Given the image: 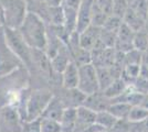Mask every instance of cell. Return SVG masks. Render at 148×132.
<instances>
[{
    "mask_svg": "<svg viewBox=\"0 0 148 132\" xmlns=\"http://www.w3.org/2000/svg\"><path fill=\"white\" fill-rule=\"evenodd\" d=\"M29 87L30 73L25 66L12 72L11 74L0 77V107H17L23 91Z\"/></svg>",
    "mask_w": 148,
    "mask_h": 132,
    "instance_id": "cell-1",
    "label": "cell"
},
{
    "mask_svg": "<svg viewBox=\"0 0 148 132\" xmlns=\"http://www.w3.org/2000/svg\"><path fill=\"white\" fill-rule=\"evenodd\" d=\"M18 31L31 49L45 50L48 41V25L37 14L28 12Z\"/></svg>",
    "mask_w": 148,
    "mask_h": 132,
    "instance_id": "cell-2",
    "label": "cell"
},
{
    "mask_svg": "<svg viewBox=\"0 0 148 132\" xmlns=\"http://www.w3.org/2000/svg\"><path fill=\"white\" fill-rule=\"evenodd\" d=\"M3 12V26L18 30L28 14L27 0H1Z\"/></svg>",
    "mask_w": 148,
    "mask_h": 132,
    "instance_id": "cell-3",
    "label": "cell"
},
{
    "mask_svg": "<svg viewBox=\"0 0 148 132\" xmlns=\"http://www.w3.org/2000/svg\"><path fill=\"white\" fill-rule=\"evenodd\" d=\"M3 30H5V37L9 47L19 57L23 66L30 73L31 67H32V49L25 43V41L21 37L18 30L9 29L6 26H3Z\"/></svg>",
    "mask_w": 148,
    "mask_h": 132,
    "instance_id": "cell-4",
    "label": "cell"
},
{
    "mask_svg": "<svg viewBox=\"0 0 148 132\" xmlns=\"http://www.w3.org/2000/svg\"><path fill=\"white\" fill-rule=\"evenodd\" d=\"M22 66V62L7 43L3 26H0V77L11 74Z\"/></svg>",
    "mask_w": 148,
    "mask_h": 132,
    "instance_id": "cell-5",
    "label": "cell"
},
{
    "mask_svg": "<svg viewBox=\"0 0 148 132\" xmlns=\"http://www.w3.org/2000/svg\"><path fill=\"white\" fill-rule=\"evenodd\" d=\"M77 89H80L83 94L92 95L99 90V79L96 67L92 63L84 64L79 66V84Z\"/></svg>",
    "mask_w": 148,
    "mask_h": 132,
    "instance_id": "cell-6",
    "label": "cell"
},
{
    "mask_svg": "<svg viewBox=\"0 0 148 132\" xmlns=\"http://www.w3.org/2000/svg\"><path fill=\"white\" fill-rule=\"evenodd\" d=\"M23 122L17 107H0V132H22Z\"/></svg>",
    "mask_w": 148,
    "mask_h": 132,
    "instance_id": "cell-7",
    "label": "cell"
},
{
    "mask_svg": "<svg viewBox=\"0 0 148 132\" xmlns=\"http://www.w3.org/2000/svg\"><path fill=\"white\" fill-rule=\"evenodd\" d=\"M53 93L56 97L62 101L65 108H77L83 106L86 95L83 94L80 89L74 88V89H66V88L60 87L56 88Z\"/></svg>",
    "mask_w": 148,
    "mask_h": 132,
    "instance_id": "cell-8",
    "label": "cell"
},
{
    "mask_svg": "<svg viewBox=\"0 0 148 132\" xmlns=\"http://www.w3.org/2000/svg\"><path fill=\"white\" fill-rule=\"evenodd\" d=\"M94 0H83L77 9L76 32L81 33L92 24V7Z\"/></svg>",
    "mask_w": 148,
    "mask_h": 132,
    "instance_id": "cell-9",
    "label": "cell"
},
{
    "mask_svg": "<svg viewBox=\"0 0 148 132\" xmlns=\"http://www.w3.org/2000/svg\"><path fill=\"white\" fill-rule=\"evenodd\" d=\"M111 105V99L107 98L103 91H97L92 95H87L83 106L90 108L94 112H101L107 110Z\"/></svg>",
    "mask_w": 148,
    "mask_h": 132,
    "instance_id": "cell-10",
    "label": "cell"
},
{
    "mask_svg": "<svg viewBox=\"0 0 148 132\" xmlns=\"http://www.w3.org/2000/svg\"><path fill=\"white\" fill-rule=\"evenodd\" d=\"M101 34V28L91 24L84 31L79 33V41L80 45L87 51H92L97 43Z\"/></svg>",
    "mask_w": 148,
    "mask_h": 132,
    "instance_id": "cell-11",
    "label": "cell"
},
{
    "mask_svg": "<svg viewBox=\"0 0 148 132\" xmlns=\"http://www.w3.org/2000/svg\"><path fill=\"white\" fill-rule=\"evenodd\" d=\"M50 61H51V66H52L53 72L56 74H62L63 70L66 68L69 63L72 62V55H71L68 45L63 44L60 51L52 58H50Z\"/></svg>",
    "mask_w": 148,
    "mask_h": 132,
    "instance_id": "cell-12",
    "label": "cell"
},
{
    "mask_svg": "<svg viewBox=\"0 0 148 132\" xmlns=\"http://www.w3.org/2000/svg\"><path fill=\"white\" fill-rule=\"evenodd\" d=\"M62 87L66 89H74L77 88L79 84V66L73 61L70 62L66 68L61 74Z\"/></svg>",
    "mask_w": 148,
    "mask_h": 132,
    "instance_id": "cell-13",
    "label": "cell"
},
{
    "mask_svg": "<svg viewBox=\"0 0 148 132\" xmlns=\"http://www.w3.org/2000/svg\"><path fill=\"white\" fill-rule=\"evenodd\" d=\"M96 112H94L90 108L85 106H80L76 108V130L75 132H80L86 127L95 123Z\"/></svg>",
    "mask_w": 148,
    "mask_h": 132,
    "instance_id": "cell-14",
    "label": "cell"
},
{
    "mask_svg": "<svg viewBox=\"0 0 148 132\" xmlns=\"http://www.w3.org/2000/svg\"><path fill=\"white\" fill-rule=\"evenodd\" d=\"M65 110L64 105L62 104V101L56 97V95L52 97V99L50 100L48 106L45 108V110L42 113L43 118H50V119H54L60 121L62 118V114Z\"/></svg>",
    "mask_w": 148,
    "mask_h": 132,
    "instance_id": "cell-15",
    "label": "cell"
},
{
    "mask_svg": "<svg viewBox=\"0 0 148 132\" xmlns=\"http://www.w3.org/2000/svg\"><path fill=\"white\" fill-rule=\"evenodd\" d=\"M62 132H75L76 130V108H65L60 120Z\"/></svg>",
    "mask_w": 148,
    "mask_h": 132,
    "instance_id": "cell-16",
    "label": "cell"
},
{
    "mask_svg": "<svg viewBox=\"0 0 148 132\" xmlns=\"http://www.w3.org/2000/svg\"><path fill=\"white\" fill-rule=\"evenodd\" d=\"M128 87H130V85L125 82L122 77H119V78H116L114 82L112 83L103 93L107 98L113 100V99L119 97Z\"/></svg>",
    "mask_w": 148,
    "mask_h": 132,
    "instance_id": "cell-17",
    "label": "cell"
},
{
    "mask_svg": "<svg viewBox=\"0 0 148 132\" xmlns=\"http://www.w3.org/2000/svg\"><path fill=\"white\" fill-rule=\"evenodd\" d=\"M123 22L125 24L128 25L130 29L134 30L135 32L144 29L145 28V23H146V21L143 19L140 16H138L134 10H132L130 8H128L126 14L124 16Z\"/></svg>",
    "mask_w": 148,
    "mask_h": 132,
    "instance_id": "cell-18",
    "label": "cell"
},
{
    "mask_svg": "<svg viewBox=\"0 0 148 132\" xmlns=\"http://www.w3.org/2000/svg\"><path fill=\"white\" fill-rule=\"evenodd\" d=\"M97 79H99V90L104 91L116 79L111 67H96Z\"/></svg>",
    "mask_w": 148,
    "mask_h": 132,
    "instance_id": "cell-19",
    "label": "cell"
},
{
    "mask_svg": "<svg viewBox=\"0 0 148 132\" xmlns=\"http://www.w3.org/2000/svg\"><path fill=\"white\" fill-rule=\"evenodd\" d=\"M132 107L133 106H130V104L115 101V102H111V105H110V107L107 108V110L117 119H127Z\"/></svg>",
    "mask_w": 148,
    "mask_h": 132,
    "instance_id": "cell-20",
    "label": "cell"
},
{
    "mask_svg": "<svg viewBox=\"0 0 148 132\" xmlns=\"http://www.w3.org/2000/svg\"><path fill=\"white\" fill-rule=\"evenodd\" d=\"M117 118H115L113 114H112L108 110H105V111H101V112L96 113V120L95 122L101 126L103 129L110 131L112 128L114 127V125L116 123Z\"/></svg>",
    "mask_w": 148,
    "mask_h": 132,
    "instance_id": "cell-21",
    "label": "cell"
},
{
    "mask_svg": "<svg viewBox=\"0 0 148 132\" xmlns=\"http://www.w3.org/2000/svg\"><path fill=\"white\" fill-rule=\"evenodd\" d=\"M134 49L142 53H146L148 50V32L145 30V28L135 32V37H134Z\"/></svg>",
    "mask_w": 148,
    "mask_h": 132,
    "instance_id": "cell-22",
    "label": "cell"
},
{
    "mask_svg": "<svg viewBox=\"0 0 148 132\" xmlns=\"http://www.w3.org/2000/svg\"><path fill=\"white\" fill-rule=\"evenodd\" d=\"M146 118H148V109L143 107L142 105H138L132 107L127 120L130 122H140Z\"/></svg>",
    "mask_w": 148,
    "mask_h": 132,
    "instance_id": "cell-23",
    "label": "cell"
},
{
    "mask_svg": "<svg viewBox=\"0 0 148 132\" xmlns=\"http://www.w3.org/2000/svg\"><path fill=\"white\" fill-rule=\"evenodd\" d=\"M40 128L41 132H62L60 121L50 118H40Z\"/></svg>",
    "mask_w": 148,
    "mask_h": 132,
    "instance_id": "cell-24",
    "label": "cell"
},
{
    "mask_svg": "<svg viewBox=\"0 0 148 132\" xmlns=\"http://www.w3.org/2000/svg\"><path fill=\"white\" fill-rule=\"evenodd\" d=\"M130 8L134 10L143 19L147 20L148 17V0H134L130 3Z\"/></svg>",
    "mask_w": 148,
    "mask_h": 132,
    "instance_id": "cell-25",
    "label": "cell"
},
{
    "mask_svg": "<svg viewBox=\"0 0 148 132\" xmlns=\"http://www.w3.org/2000/svg\"><path fill=\"white\" fill-rule=\"evenodd\" d=\"M128 8H130V3L126 0H113L112 14L123 20L124 16L126 14Z\"/></svg>",
    "mask_w": 148,
    "mask_h": 132,
    "instance_id": "cell-26",
    "label": "cell"
},
{
    "mask_svg": "<svg viewBox=\"0 0 148 132\" xmlns=\"http://www.w3.org/2000/svg\"><path fill=\"white\" fill-rule=\"evenodd\" d=\"M107 14L102 11L99 7L96 6L93 1V7H92V24L96 25V26H99L102 28L103 24L105 23V21L107 19Z\"/></svg>",
    "mask_w": 148,
    "mask_h": 132,
    "instance_id": "cell-27",
    "label": "cell"
},
{
    "mask_svg": "<svg viewBox=\"0 0 148 132\" xmlns=\"http://www.w3.org/2000/svg\"><path fill=\"white\" fill-rule=\"evenodd\" d=\"M122 23H123V20L121 19V18H117V17L111 14V16L107 17V19H106V21H105V23L103 24L102 28L105 29V30H107V31L117 33Z\"/></svg>",
    "mask_w": 148,
    "mask_h": 132,
    "instance_id": "cell-28",
    "label": "cell"
},
{
    "mask_svg": "<svg viewBox=\"0 0 148 132\" xmlns=\"http://www.w3.org/2000/svg\"><path fill=\"white\" fill-rule=\"evenodd\" d=\"M110 132H130V122L127 119H118Z\"/></svg>",
    "mask_w": 148,
    "mask_h": 132,
    "instance_id": "cell-29",
    "label": "cell"
},
{
    "mask_svg": "<svg viewBox=\"0 0 148 132\" xmlns=\"http://www.w3.org/2000/svg\"><path fill=\"white\" fill-rule=\"evenodd\" d=\"M132 86L135 88L137 91H139L140 94H148V79H146V78H143L140 76H138V78L134 82Z\"/></svg>",
    "mask_w": 148,
    "mask_h": 132,
    "instance_id": "cell-30",
    "label": "cell"
},
{
    "mask_svg": "<svg viewBox=\"0 0 148 132\" xmlns=\"http://www.w3.org/2000/svg\"><path fill=\"white\" fill-rule=\"evenodd\" d=\"M22 132H41L40 128V119L25 121L22 127Z\"/></svg>",
    "mask_w": 148,
    "mask_h": 132,
    "instance_id": "cell-31",
    "label": "cell"
},
{
    "mask_svg": "<svg viewBox=\"0 0 148 132\" xmlns=\"http://www.w3.org/2000/svg\"><path fill=\"white\" fill-rule=\"evenodd\" d=\"M94 3L99 7L102 11H104L107 16H111L112 14L113 0H94Z\"/></svg>",
    "mask_w": 148,
    "mask_h": 132,
    "instance_id": "cell-32",
    "label": "cell"
},
{
    "mask_svg": "<svg viewBox=\"0 0 148 132\" xmlns=\"http://www.w3.org/2000/svg\"><path fill=\"white\" fill-rule=\"evenodd\" d=\"M82 2H83V0H63L62 5L64 7H68V8H72V9L77 10Z\"/></svg>",
    "mask_w": 148,
    "mask_h": 132,
    "instance_id": "cell-33",
    "label": "cell"
},
{
    "mask_svg": "<svg viewBox=\"0 0 148 132\" xmlns=\"http://www.w3.org/2000/svg\"><path fill=\"white\" fill-rule=\"evenodd\" d=\"M3 12H2V7H1V0H0V26H3Z\"/></svg>",
    "mask_w": 148,
    "mask_h": 132,
    "instance_id": "cell-34",
    "label": "cell"
},
{
    "mask_svg": "<svg viewBox=\"0 0 148 132\" xmlns=\"http://www.w3.org/2000/svg\"><path fill=\"white\" fill-rule=\"evenodd\" d=\"M140 105H142L143 107H145V108H147L148 109V94H146L145 96H144V99H143Z\"/></svg>",
    "mask_w": 148,
    "mask_h": 132,
    "instance_id": "cell-35",
    "label": "cell"
},
{
    "mask_svg": "<svg viewBox=\"0 0 148 132\" xmlns=\"http://www.w3.org/2000/svg\"><path fill=\"white\" fill-rule=\"evenodd\" d=\"M97 132H110V131H107V130H101V131H97Z\"/></svg>",
    "mask_w": 148,
    "mask_h": 132,
    "instance_id": "cell-36",
    "label": "cell"
},
{
    "mask_svg": "<svg viewBox=\"0 0 148 132\" xmlns=\"http://www.w3.org/2000/svg\"><path fill=\"white\" fill-rule=\"evenodd\" d=\"M126 1H127V2H128V3H130V2H133V1H134V0H126Z\"/></svg>",
    "mask_w": 148,
    "mask_h": 132,
    "instance_id": "cell-37",
    "label": "cell"
},
{
    "mask_svg": "<svg viewBox=\"0 0 148 132\" xmlns=\"http://www.w3.org/2000/svg\"><path fill=\"white\" fill-rule=\"evenodd\" d=\"M146 53H147V54H148V50H147V52H146Z\"/></svg>",
    "mask_w": 148,
    "mask_h": 132,
    "instance_id": "cell-38",
    "label": "cell"
}]
</instances>
